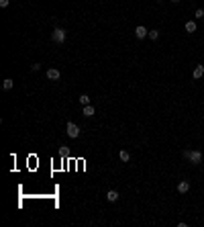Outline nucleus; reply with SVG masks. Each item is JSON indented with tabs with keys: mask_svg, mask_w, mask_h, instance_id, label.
Instances as JSON below:
<instances>
[{
	"mask_svg": "<svg viewBox=\"0 0 204 227\" xmlns=\"http://www.w3.org/2000/svg\"><path fill=\"white\" fill-rule=\"evenodd\" d=\"M196 23H194V21H188V23H186V31H188V33H196Z\"/></svg>",
	"mask_w": 204,
	"mask_h": 227,
	"instance_id": "10",
	"label": "nucleus"
},
{
	"mask_svg": "<svg viewBox=\"0 0 204 227\" xmlns=\"http://www.w3.org/2000/svg\"><path fill=\"white\" fill-rule=\"evenodd\" d=\"M184 158H188L192 162V164H200V162H202V153H200V151H190V150H186L184 151Z\"/></svg>",
	"mask_w": 204,
	"mask_h": 227,
	"instance_id": "1",
	"label": "nucleus"
},
{
	"mask_svg": "<svg viewBox=\"0 0 204 227\" xmlns=\"http://www.w3.org/2000/svg\"><path fill=\"white\" fill-rule=\"evenodd\" d=\"M31 70H33V72H39V70H41V63H33V66H31Z\"/></svg>",
	"mask_w": 204,
	"mask_h": 227,
	"instance_id": "16",
	"label": "nucleus"
},
{
	"mask_svg": "<svg viewBox=\"0 0 204 227\" xmlns=\"http://www.w3.org/2000/svg\"><path fill=\"white\" fill-rule=\"evenodd\" d=\"M204 76V66H196V68H194V72H192V78H194V80H198V78H202Z\"/></svg>",
	"mask_w": 204,
	"mask_h": 227,
	"instance_id": "7",
	"label": "nucleus"
},
{
	"mask_svg": "<svg viewBox=\"0 0 204 227\" xmlns=\"http://www.w3.org/2000/svg\"><path fill=\"white\" fill-rule=\"evenodd\" d=\"M82 115H84V117H94V106H92V104H86V106L82 109Z\"/></svg>",
	"mask_w": 204,
	"mask_h": 227,
	"instance_id": "8",
	"label": "nucleus"
},
{
	"mask_svg": "<svg viewBox=\"0 0 204 227\" xmlns=\"http://www.w3.org/2000/svg\"><path fill=\"white\" fill-rule=\"evenodd\" d=\"M188 190H190V182H186V180H182V182L178 184V193H180V194H186Z\"/></svg>",
	"mask_w": 204,
	"mask_h": 227,
	"instance_id": "6",
	"label": "nucleus"
},
{
	"mask_svg": "<svg viewBox=\"0 0 204 227\" xmlns=\"http://www.w3.org/2000/svg\"><path fill=\"white\" fill-rule=\"evenodd\" d=\"M194 16H196V19H204V10H202V8H198L196 13H194Z\"/></svg>",
	"mask_w": 204,
	"mask_h": 227,
	"instance_id": "15",
	"label": "nucleus"
},
{
	"mask_svg": "<svg viewBox=\"0 0 204 227\" xmlns=\"http://www.w3.org/2000/svg\"><path fill=\"white\" fill-rule=\"evenodd\" d=\"M118 158H121L122 162H129V160H131V153H129L127 150H121V151H118Z\"/></svg>",
	"mask_w": 204,
	"mask_h": 227,
	"instance_id": "11",
	"label": "nucleus"
},
{
	"mask_svg": "<svg viewBox=\"0 0 204 227\" xmlns=\"http://www.w3.org/2000/svg\"><path fill=\"white\" fill-rule=\"evenodd\" d=\"M47 78L55 82V80H59V78H61V72H59V70H55V68H49L47 70Z\"/></svg>",
	"mask_w": 204,
	"mask_h": 227,
	"instance_id": "5",
	"label": "nucleus"
},
{
	"mask_svg": "<svg viewBox=\"0 0 204 227\" xmlns=\"http://www.w3.org/2000/svg\"><path fill=\"white\" fill-rule=\"evenodd\" d=\"M12 86H14L12 78H6V80H4V82H2V88H4V90H12Z\"/></svg>",
	"mask_w": 204,
	"mask_h": 227,
	"instance_id": "12",
	"label": "nucleus"
},
{
	"mask_svg": "<svg viewBox=\"0 0 204 227\" xmlns=\"http://www.w3.org/2000/svg\"><path fill=\"white\" fill-rule=\"evenodd\" d=\"M8 4H10V0H0V6H2V8H6Z\"/></svg>",
	"mask_w": 204,
	"mask_h": 227,
	"instance_id": "17",
	"label": "nucleus"
},
{
	"mask_svg": "<svg viewBox=\"0 0 204 227\" xmlns=\"http://www.w3.org/2000/svg\"><path fill=\"white\" fill-rule=\"evenodd\" d=\"M65 37H68L65 29H55L53 33H51V39H53L55 43H63V41H65Z\"/></svg>",
	"mask_w": 204,
	"mask_h": 227,
	"instance_id": "3",
	"label": "nucleus"
},
{
	"mask_svg": "<svg viewBox=\"0 0 204 227\" xmlns=\"http://www.w3.org/2000/svg\"><path fill=\"white\" fill-rule=\"evenodd\" d=\"M147 35H149V31H147V29L143 27V25H139V27L135 29V37H137V39H145Z\"/></svg>",
	"mask_w": 204,
	"mask_h": 227,
	"instance_id": "4",
	"label": "nucleus"
},
{
	"mask_svg": "<svg viewBox=\"0 0 204 227\" xmlns=\"http://www.w3.org/2000/svg\"><path fill=\"white\" fill-rule=\"evenodd\" d=\"M65 131H68V135H69L72 139H78V137H80V127H78L76 123H72V121L65 125Z\"/></svg>",
	"mask_w": 204,
	"mask_h": 227,
	"instance_id": "2",
	"label": "nucleus"
},
{
	"mask_svg": "<svg viewBox=\"0 0 204 227\" xmlns=\"http://www.w3.org/2000/svg\"><path fill=\"white\" fill-rule=\"evenodd\" d=\"M78 100H80V104H84V106H86V104H90V96H88V94H82Z\"/></svg>",
	"mask_w": 204,
	"mask_h": 227,
	"instance_id": "13",
	"label": "nucleus"
},
{
	"mask_svg": "<svg viewBox=\"0 0 204 227\" xmlns=\"http://www.w3.org/2000/svg\"><path fill=\"white\" fill-rule=\"evenodd\" d=\"M106 199H108V203H116V200H118V193H116V190H108V193H106Z\"/></svg>",
	"mask_w": 204,
	"mask_h": 227,
	"instance_id": "9",
	"label": "nucleus"
},
{
	"mask_svg": "<svg viewBox=\"0 0 204 227\" xmlns=\"http://www.w3.org/2000/svg\"><path fill=\"white\" fill-rule=\"evenodd\" d=\"M149 37H151V39H153V41H157V39H159V31H157V29H153V31H149Z\"/></svg>",
	"mask_w": 204,
	"mask_h": 227,
	"instance_id": "14",
	"label": "nucleus"
},
{
	"mask_svg": "<svg viewBox=\"0 0 204 227\" xmlns=\"http://www.w3.org/2000/svg\"><path fill=\"white\" fill-rule=\"evenodd\" d=\"M171 2H180V0H171Z\"/></svg>",
	"mask_w": 204,
	"mask_h": 227,
	"instance_id": "18",
	"label": "nucleus"
}]
</instances>
